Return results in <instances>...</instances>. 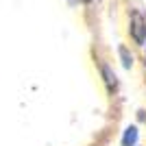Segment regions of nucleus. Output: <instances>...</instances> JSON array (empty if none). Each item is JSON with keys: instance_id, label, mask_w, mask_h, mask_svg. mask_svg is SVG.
I'll return each mask as SVG.
<instances>
[{"instance_id": "obj_1", "label": "nucleus", "mask_w": 146, "mask_h": 146, "mask_svg": "<svg viewBox=\"0 0 146 146\" xmlns=\"http://www.w3.org/2000/svg\"><path fill=\"white\" fill-rule=\"evenodd\" d=\"M131 37L135 39V44H144L146 42V20L140 11H133L131 13Z\"/></svg>"}, {"instance_id": "obj_2", "label": "nucleus", "mask_w": 146, "mask_h": 146, "mask_svg": "<svg viewBox=\"0 0 146 146\" xmlns=\"http://www.w3.org/2000/svg\"><path fill=\"white\" fill-rule=\"evenodd\" d=\"M135 142H137V129L129 127L124 131V137H122V146H135Z\"/></svg>"}, {"instance_id": "obj_3", "label": "nucleus", "mask_w": 146, "mask_h": 146, "mask_svg": "<svg viewBox=\"0 0 146 146\" xmlns=\"http://www.w3.org/2000/svg\"><path fill=\"white\" fill-rule=\"evenodd\" d=\"M100 70H103V74H105V81H107V87H109V92H113V90H116V85H118V83H116V74L111 72L107 66H103Z\"/></svg>"}, {"instance_id": "obj_4", "label": "nucleus", "mask_w": 146, "mask_h": 146, "mask_svg": "<svg viewBox=\"0 0 146 146\" xmlns=\"http://www.w3.org/2000/svg\"><path fill=\"white\" fill-rule=\"evenodd\" d=\"M120 57H122V66L124 68L133 66V55H129V50L124 48V46H120Z\"/></svg>"}, {"instance_id": "obj_5", "label": "nucleus", "mask_w": 146, "mask_h": 146, "mask_svg": "<svg viewBox=\"0 0 146 146\" xmlns=\"http://www.w3.org/2000/svg\"><path fill=\"white\" fill-rule=\"evenodd\" d=\"M72 5H83V2H90V0H70Z\"/></svg>"}]
</instances>
